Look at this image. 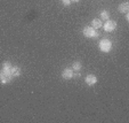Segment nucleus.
Listing matches in <instances>:
<instances>
[{"instance_id": "nucleus-1", "label": "nucleus", "mask_w": 129, "mask_h": 123, "mask_svg": "<svg viewBox=\"0 0 129 123\" xmlns=\"http://www.w3.org/2000/svg\"><path fill=\"white\" fill-rule=\"evenodd\" d=\"M13 75L10 74V70H4L1 69V72H0V82L1 84H7L9 83L10 81H13Z\"/></svg>"}, {"instance_id": "nucleus-2", "label": "nucleus", "mask_w": 129, "mask_h": 123, "mask_svg": "<svg viewBox=\"0 0 129 123\" xmlns=\"http://www.w3.org/2000/svg\"><path fill=\"white\" fill-rule=\"evenodd\" d=\"M100 49L102 52H105V53L110 52L111 49H112V43H111V40H109V39H102L100 42Z\"/></svg>"}, {"instance_id": "nucleus-3", "label": "nucleus", "mask_w": 129, "mask_h": 123, "mask_svg": "<svg viewBox=\"0 0 129 123\" xmlns=\"http://www.w3.org/2000/svg\"><path fill=\"white\" fill-rule=\"evenodd\" d=\"M83 34H85L87 38H97V36H98L96 29H94L93 27L83 28Z\"/></svg>"}, {"instance_id": "nucleus-4", "label": "nucleus", "mask_w": 129, "mask_h": 123, "mask_svg": "<svg viewBox=\"0 0 129 123\" xmlns=\"http://www.w3.org/2000/svg\"><path fill=\"white\" fill-rule=\"evenodd\" d=\"M103 28H104V30L106 32H112V31H114L115 28H117V22L112 21V20H107L106 22H105V24L103 25Z\"/></svg>"}, {"instance_id": "nucleus-5", "label": "nucleus", "mask_w": 129, "mask_h": 123, "mask_svg": "<svg viewBox=\"0 0 129 123\" xmlns=\"http://www.w3.org/2000/svg\"><path fill=\"white\" fill-rule=\"evenodd\" d=\"M73 76H74V73H73V69L71 68H65L62 72V77L64 79H71Z\"/></svg>"}, {"instance_id": "nucleus-6", "label": "nucleus", "mask_w": 129, "mask_h": 123, "mask_svg": "<svg viewBox=\"0 0 129 123\" xmlns=\"http://www.w3.org/2000/svg\"><path fill=\"white\" fill-rule=\"evenodd\" d=\"M85 82L87 83V85L91 86V85H95L96 83H97V77L95 76V75L90 74V75H87L85 78Z\"/></svg>"}, {"instance_id": "nucleus-7", "label": "nucleus", "mask_w": 129, "mask_h": 123, "mask_svg": "<svg viewBox=\"0 0 129 123\" xmlns=\"http://www.w3.org/2000/svg\"><path fill=\"white\" fill-rule=\"evenodd\" d=\"M10 74L13 75V77H17L21 75V68L20 67H16V66H13L10 68Z\"/></svg>"}, {"instance_id": "nucleus-8", "label": "nucleus", "mask_w": 129, "mask_h": 123, "mask_svg": "<svg viewBox=\"0 0 129 123\" xmlns=\"http://www.w3.org/2000/svg\"><path fill=\"white\" fill-rule=\"evenodd\" d=\"M119 10H120V13H123V14L128 13V10H129V4L127 3V1H124V3L120 4V6H119Z\"/></svg>"}, {"instance_id": "nucleus-9", "label": "nucleus", "mask_w": 129, "mask_h": 123, "mask_svg": "<svg viewBox=\"0 0 129 123\" xmlns=\"http://www.w3.org/2000/svg\"><path fill=\"white\" fill-rule=\"evenodd\" d=\"M93 28L94 29H100V28H102V20H101V19H95V20H93Z\"/></svg>"}, {"instance_id": "nucleus-10", "label": "nucleus", "mask_w": 129, "mask_h": 123, "mask_svg": "<svg viewBox=\"0 0 129 123\" xmlns=\"http://www.w3.org/2000/svg\"><path fill=\"white\" fill-rule=\"evenodd\" d=\"M81 68H82V64H81V62H79V61H74V62H73L72 69H74L76 72H79Z\"/></svg>"}, {"instance_id": "nucleus-11", "label": "nucleus", "mask_w": 129, "mask_h": 123, "mask_svg": "<svg viewBox=\"0 0 129 123\" xmlns=\"http://www.w3.org/2000/svg\"><path fill=\"white\" fill-rule=\"evenodd\" d=\"M101 19H102V21H107L110 19V14L107 10H103L102 13H101Z\"/></svg>"}, {"instance_id": "nucleus-12", "label": "nucleus", "mask_w": 129, "mask_h": 123, "mask_svg": "<svg viewBox=\"0 0 129 123\" xmlns=\"http://www.w3.org/2000/svg\"><path fill=\"white\" fill-rule=\"evenodd\" d=\"M12 63L10 62H8V61H6V62H4L3 63V68L1 69H4V70H10V68H12Z\"/></svg>"}, {"instance_id": "nucleus-13", "label": "nucleus", "mask_w": 129, "mask_h": 123, "mask_svg": "<svg viewBox=\"0 0 129 123\" xmlns=\"http://www.w3.org/2000/svg\"><path fill=\"white\" fill-rule=\"evenodd\" d=\"M62 4H63L64 6H70L71 0H62Z\"/></svg>"}, {"instance_id": "nucleus-14", "label": "nucleus", "mask_w": 129, "mask_h": 123, "mask_svg": "<svg viewBox=\"0 0 129 123\" xmlns=\"http://www.w3.org/2000/svg\"><path fill=\"white\" fill-rule=\"evenodd\" d=\"M126 20L129 21V15H128V13H126Z\"/></svg>"}, {"instance_id": "nucleus-15", "label": "nucleus", "mask_w": 129, "mask_h": 123, "mask_svg": "<svg viewBox=\"0 0 129 123\" xmlns=\"http://www.w3.org/2000/svg\"><path fill=\"white\" fill-rule=\"evenodd\" d=\"M71 1H74V3H78V1H80V0H71Z\"/></svg>"}]
</instances>
